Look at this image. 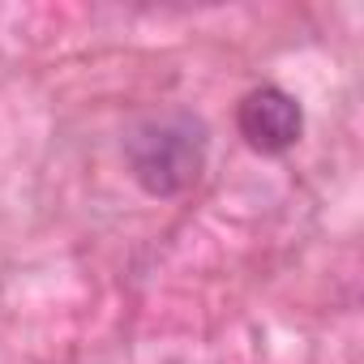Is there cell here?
I'll return each mask as SVG.
<instances>
[{
	"instance_id": "obj_1",
	"label": "cell",
	"mask_w": 364,
	"mask_h": 364,
	"mask_svg": "<svg viewBox=\"0 0 364 364\" xmlns=\"http://www.w3.org/2000/svg\"><path fill=\"white\" fill-rule=\"evenodd\" d=\"M206 159V133L189 116H159L141 124L129 141V163L137 185L154 198H171L189 189Z\"/></svg>"
},
{
	"instance_id": "obj_2",
	"label": "cell",
	"mask_w": 364,
	"mask_h": 364,
	"mask_svg": "<svg viewBox=\"0 0 364 364\" xmlns=\"http://www.w3.org/2000/svg\"><path fill=\"white\" fill-rule=\"evenodd\" d=\"M240 133L253 150L262 154H279L287 146H296L300 129H304V116H300V103L279 90V86H262L253 90L245 103H240Z\"/></svg>"
}]
</instances>
